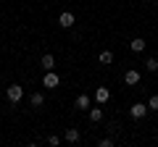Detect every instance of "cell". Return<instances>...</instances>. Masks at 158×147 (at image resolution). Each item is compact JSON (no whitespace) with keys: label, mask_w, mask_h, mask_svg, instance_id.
<instances>
[{"label":"cell","mask_w":158,"mask_h":147,"mask_svg":"<svg viewBox=\"0 0 158 147\" xmlns=\"http://www.w3.org/2000/svg\"><path fill=\"white\" fill-rule=\"evenodd\" d=\"M148 110H150V108H148V102H132V108H129V116L135 121H142L148 116Z\"/></svg>","instance_id":"6da1fadb"},{"label":"cell","mask_w":158,"mask_h":147,"mask_svg":"<svg viewBox=\"0 0 158 147\" xmlns=\"http://www.w3.org/2000/svg\"><path fill=\"white\" fill-rule=\"evenodd\" d=\"M58 84H61V76H58L56 71H45V76H42V87H48V89H56Z\"/></svg>","instance_id":"7a4b0ae2"},{"label":"cell","mask_w":158,"mask_h":147,"mask_svg":"<svg viewBox=\"0 0 158 147\" xmlns=\"http://www.w3.org/2000/svg\"><path fill=\"white\" fill-rule=\"evenodd\" d=\"M6 97H8V102H13V105H16V102L24 97V89H21L19 84H11V87L6 89Z\"/></svg>","instance_id":"3957f363"},{"label":"cell","mask_w":158,"mask_h":147,"mask_svg":"<svg viewBox=\"0 0 158 147\" xmlns=\"http://www.w3.org/2000/svg\"><path fill=\"white\" fill-rule=\"evenodd\" d=\"M108 100H111V89H108V87H98L95 89V102L103 105V102H108Z\"/></svg>","instance_id":"277c9868"},{"label":"cell","mask_w":158,"mask_h":147,"mask_svg":"<svg viewBox=\"0 0 158 147\" xmlns=\"http://www.w3.org/2000/svg\"><path fill=\"white\" fill-rule=\"evenodd\" d=\"M63 139H66L69 145H79V142H82V131H79V129H66Z\"/></svg>","instance_id":"5b68a950"},{"label":"cell","mask_w":158,"mask_h":147,"mask_svg":"<svg viewBox=\"0 0 158 147\" xmlns=\"http://www.w3.org/2000/svg\"><path fill=\"white\" fill-rule=\"evenodd\" d=\"M74 21H77V18H74V13H71V11H63L61 16H58V24H61L63 29H71V26H74Z\"/></svg>","instance_id":"8992f818"},{"label":"cell","mask_w":158,"mask_h":147,"mask_svg":"<svg viewBox=\"0 0 158 147\" xmlns=\"http://www.w3.org/2000/svg\"><path fill=\"white\" fill-rule=\"evenodd\" d=\"M124 81L129 87H135V84H140V71H137V68H129V71L124 74Z\"/></svg>","instance_id":"52a82bcc"},{"label":"cell","mask_w":158,"mask_h":147,"mask_svg":"<svg viewBox=\"0 0 158 147\" xmlns=\"http://www.w3.org/2000/svg\"><path fill=\"white\" fill-rule=\"evenodd\" d=\"M40 66L45 68V71H53V68H56V58H53L50 53H45V55L40 58Z\"/></svg>","instance_id":"ba28073f"},{"label":"cell","mask_w":158,"mask_h":147,"mask_svg":"<svg viewBox=\"0 0 158 147\" xmlns=\"http://www.w3.org/2000/svg\"><path fill=\"white\" fill-rule=\"evenodd\" d=\"M74 105H77V110H90V95H79Z\"/></svg>","instance_id":"9c48e42d"},{"label":"cell","mask_w":158,"mask_h":147,"mask_svg":"<svg viewBox=\"0 0 158 147\" xmlns=\"http://www.w3.org/2000/svg\"><path fill=\"white\" fill-rule=\"evenodd\" d=\"M29 105L32 108H42L45 105V95H42V92H34V95L29 97Z\"/></svg>","instance_id":"30bf717a"},{"label":"cell","mask_w":158,"mask_h":147,"mask_svg":"<svg viewBox=\"0 0 158 147\" xmlns=\"http://www.w3.org/2000/svg\"><path fill=\"white\" fill-rule=\"evenodd\" d=\"M129 47H132V53H142V50H145V47H148V42L142 40V37H135Z\"/></svg>","instance_id":"8fae6325"},{"label":"cell","mask_w":158,"mask_h":147,"mask_svg":"<svg viewBox=\"0 0 158 147\" xmlns=\"http://www.w3.org/2000/svg\"><path fill=\"white\" fill-rule=\"evenodd\" d=\"M90 121L92 124H100L103 121V108H90Z\"/></svg>","instance_id":"7c38bea8"},{"label":"cell","mask_w":158,"mask_h":147,"mask_svg":"<svg viewBox=\"0 0 158 147\" xmlns=\"http://www.w3.org/2000/svg\"><path fill=\"white\" fill-rule=\"evenodd\" d=\"M98 61H100L103 66H108V63H113V53L111 50H103L100 55H98Z\"/></svg>","instance_id":"4fadbf2b"},{"label":"cell","mask_w":158,"mask_h":147,"mask_svg":"<svg viewBox=\"0 0 158 147\" xmlns=\"http://www.w3.org/2000/svg\"><path fill=\"white\" fill-rule=\"evenodd\" d=\"M145 68H148L150 74H156V71H158V61H156V58H148V61H145Z\"/></svg>","instance_id":"5bb4252c"},{"label":"cell","mask_w":158,"mask_h":147,"mask_svg":"<svg viewBox=\"0 0 158 147\" xmlns=\"http://www.w3.org/2000/svg\"><path fill=\"white\" fill-rule=\"evenodd\" d=\"M148 108H150V110H158V95H150V97H148Z\"/></svg>","instance_id":"9a60e30c"},{"label":"cell","mask_w":158,"mask_h":147,"mask_svg":"<svg viewBox=\"0 0 158 147\" xmlns=\"http://www.w3.org/2000/svg\"><path fill=\"white\" fill-rule=\"evenodd\" d=\"M48 145H50V147H58V145H61V137H58V134H50V137H48Z\"/></svg>","instance_id":"2e32d148"},{"label":"cell","mask_w":158,"mask_h":147,"mask_svg":"<svg viewBox=\"0 0 158 147\" xmlns=\"http://www.w3.org/2000/svg\"><path fill=\"white\" fill-rule=\"evenodd\" d=\"M98 145H100V147H111V145H113V139H111V137H106V139H100Z\"/></svg>","instance_id":"e0dca14e"},{"label":"cell","mask_w":158,"mask_h":147,"mask_svg":"<svg viewBox=\"0 0 158 147\" xmlns=\"http://www.w3.org/2000/svg\"><path fill=\"white\" fill-rule=\"evenodd\" d=\"M156 11H158V3H156Z\"/></svg>","instance_id":"ac0fdd59"}]
</instances>
